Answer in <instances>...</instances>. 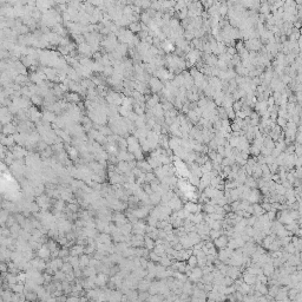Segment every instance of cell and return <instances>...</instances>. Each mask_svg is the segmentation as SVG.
Instances as JSON below:
<instances>
[{"label":"cell","mask_w":302,"mask_h":302,"mask_svg":"<svg viewBox=\"0 0 302 302\" xmlns=\"http://www.w3.org/2000/svg\"><path fill=\"white\" fill-rule=\"evenodd\" d=\"M215 207L216 206H214V204L206 203V204H204V207H203V210L206 211L207 214H212V212H215Z\"/></svg>","instance_id":"cell-22"},{"label":"cell","mask_w":302,"mask_h":302,"mask_svg":"<svg viewBox=\"0 0 302 302\" xmlns=\"http://www.w3.org/2000/svg\"><path fill=\"white\" fill-rule=\"evenodd\" d=\"M108 274H105V273H99L98 275L96 277V285L99 286V287H104L106 285V282H108Z\"/></svg>","instance_id":"cell-7"},{"label":"cell","mask_w":302,"mask_h":302,"mask_svg":"<svg viewBox=\"0 0 302 302\" xmlns=\"http://www.w3.org/2000/svg\"><path fill=\"white\" fill-rule=\"evenodd\" d=\"M202 277H203V269L201 267H194L191 269V274H190L189 279L194 282H198Z\"/></svg>","instance_id":"cell-1"},{"label":"cell","mask_w":302,"mask_h":302,"mask_svg":"<svg viewBox=\"0 0 302 302\" xmlns=\"http://www.w3.org/2000/svg\"><path fill=\"white\" fill-rule=\"evenodd\" d=\"M149 197H150V203L151 204H158V203L162 202V195L158 194V192H152Z\"/></svg>","instance_id":"cell-16"},{"label":"cell","mask_w":302,"mask_h":302,"mask_svg":"<svg viewBox=\"0 0 302 302\" xmlns=\"http://www.w3.org/2000/svg\"><path fill=\"white\" fill-rule=\"evenodd\" d=\"M112 220H113V222L117 223V226H122V224H124V223L128 222L126 218H125V215H123V214H121V212L115 214V216H112Z\"/></svg>","instance_id":"cell-11"},{"label":"cell","mask_w":302,"mask_h":302,"mask_svg":"<svg viewBox=\"0 0 302 302\" xmlns=\"http://www.w3.org/2000/svg\"><path fill=\"white\" fill-rule=\"evenodd\" d=\"M201 208H202L201 206H198V204H196V202H192V201L185 203V206H184V209L188 210V211L191 212V214L200 212V211H201Z\"/></svg>","instance_id":"cell-4"},{"label":"cell","mask_w":302,"mask_h":302,"mask_svg":"<svg viewBox=\"0 0 302 302\" xmlns=\"http://www.w3.org/2000/svg\"><path fill=\"white\" fill-rule=\"evenodd\" d=\"M279 290H280V288L275 285L274 287H271L269 290H268V295H270L271 297H274V296H276L277 295V293H279Z\"/></svg>","instance_id":"cell-27"},{"label":"cell","mask_w":302,"mask_h":302,"mask_svg":"<svg viewBox=\"0 0 302 302\" xmlns=\"http://www.w3.org/2000/svg\"><path fill=\"white\" fill-rule=\"evenodd\" d=\"M149 258H150L152 262H159V260H161V256L157 254V252H155V251H150V254H149Z\"/></svg>","instance_id":"cell-28"},{"label":"cell","mask_w":302,"mask_h":302,"mask_svg":"<svg viewBox=\"0 0 302 302\" xmlns=\"http://www.w3.org/2000/svg\"><path fill=\"white\" fill-rule=\"evenodd\" d=\"M300 224L302 226V218H300Z\"/></svg>","instance_id":"cell-40"},{"label":"cell","mask_w":302,"mask_h":302,"mask_svg":"<svg viewBox=\"0 0 302 302\" xmlns=\"http://www.w3.org/2000/svg\"><path fill=\"white\" fill-rule=\"evenodd\" d=\"M144 191H145V192H147V194L149 195V196H150V195H151V194L153 192V190H152V188H151V185H145V187H144Z\"/></svg>","instance_id":"cell-34"},{"label":"cell","mask_w":302,"mask_h":302,"mask_svg":"<svg viewBox=\"0 0 302 302\" xmlns=\"http://www.w3.org/2000/svg\"><path fill=\"white\" fill-rule=\"evenodd\" d=\"M60 269L65 273V274H69V273L73 271V267H72V265L70 263V262H64V265H63V267Z\"/></svg>","instance_id":"cell-21"},{"label":"cell","mask_w":302,"mask_h":302,"mask_svg":"<svg viewBox=\"0 0 302 302\" xmlns=\"http://www.w3.org/2000/svg\"><path fill=\"white\" fill-rule=\"evenodd\" d=\"M168 206L171 209H173V210H179V209H182V202H181V200L176 196V195H175V196L170 200V202H169Z\"/></svg>","instance_id":"cell-6"},{"label":"cell","mask_w":302,"mask_h":302,"mask_svg":"<svg viewBox=\"0 0 302 302\" xmlns=\"http://www.w3.org/2000/svg\"><path fill=\"white\" fill-rule=\"evenodd\" d=\"M38 257L44 258V260H47V258L51 257V250H50V248L47 247L46 243L42 246L40 249H38Z\"/></svg>","instance_id":"cell-3"},{"label":"cell","mask_w":302,"mask_h":302,"mask_svg":"<svg viewBox=\"0 0 302 302\" xmlns=\"http://www.w3.org/2000/svg\"><path fill=\"white\" fill-rule=\"evenodd\" d=\"M69 98H70L71 100H73V102H77L78 99H79V97H78V94H76V93H71Z\"/></svg>","instance_id":"cell-36"},{"label":"cell","mask_w":302,"mask_h":302,"mask_svg":"<svg viewBox=\"0 0 302 302\" xmlns=\"http://www.w3.org/2000/svg\"><path fill=\"white\" fill-rule=\"evenodd\" d=\"M188 263H189V266H191L192 268L194 267H196V265H198V258H197V256L196 255H191L190 257H189V260H188Z\"/></svg>","instance_id":"cell-24"},{"label":"cell","mask_w":302,"mask_h":302,"mask_svg":"<svg viewBox=\"0 0 302 302\" xmlns=\"http://www.w3.org/2000/svg\"><path fill=\"white\" fill-rule=\"evenodd\" d=\"M150 84H151V89L153 91H158L162 89V83L157 79V78H152V79L150 80Z\"/></svg>","instance_id":"cell-18"},{"label":"cell","mask_w":302,"mask_h":302,"mask_svg":"<svg viewBox=\"0 0 302 302\" xmlns=\"http://www.w3.org/2000/svg\"><path fill=\"white\" fill-rule=\"evenodd\" d=\"M227 275L228 276H230L231 279H234V280H236L237 277H238V275H240V270L236 268V266H232L231 268H228V273H227Z\"/></svg>","instance_id":"cell-15"},{"label":"cell","mask_w":302,"mask_h":302,"mask_svg":"<svg viewBox=\"0 0 302 302\" xmlns=\"http://www.w3.org/2000/svg\"><path fill=\"white\" fill-rule=\"evenodd\" d=\"M97 243H105V244H111V237L109 236V234L103 232L98 237H96Z\"/></svg>","instance_id":"cell-10"},{"label":"cell","mask_w":302,"mask_h":302,"mask_svg":"<svg viewBox=\"0 0 302 302\" xmlns=\"http://www.w3.org/2000/svg\"><path fill=\"white\" fill-rule=\"evenodd\" d=\"M250 153H251V155H254L255 157H257L258 155H261V149H260V148H257V147H255V145H254V147H252V148L250 149Z\"/></svg>","instance_id":"cell-31"},{"label":"cell","mask_w":302,"mask_h":302,"mask_svg":"<svg viewBox=\"0 0 302 302\" xmlns=\"http://www.w3.org/2000/svg\"><path fill=\"white\" fill-rule=\"evenodd\" d=\"M222 231L221 230H216V229H211L210 230V232H209V236L211 237V240H216V238H218L221 235H222Z\"/></svg>","instance_id":"cell-23"},{"label":"cell","mask_w":302,"mask_h":302,"mask_svg":"<svg viewBox=\"0 0 302 302\" xmlns=\"http://www.w3.org/2000/svg\"><path fill=\"white\" fill-rule=\"evenodd\" d=\"M209 226L211 229H216V230H221L222 228V221H218V220H212L210 223H209Z\"/></svg>","instance_id":"cell-20"},{"label":"cell","mask_w":302,"mask_h":302,"mask_svg":"<svg viewBox=\"0 0 302 302\" xmlns=\"http://www.w3.org/2000/svg\"><path fill=\"white\" fill-rule=\"evenodd\" d=\"M248 201L250 203H257L260 201V192H258V190H251L249 197H248Z\"/></svg>","instance_id":"cell-13"},{"label":"cell","mask_w":302,"mask_h":302,"mask_svg":"<svg viewBox=\"0 0 302 302\" xmlns=\"http://www.w3.org/2000/svg\"><path fill=\"white\" fill-rule=\"evenodd\" d=\"M144 246H145V248H147V249L152 250V249L155 248V246H156L155 240L147 235V236H145V238H144Z\"/></svg>","instance_id":"cell-14"},{"label":"cell","mask_w":302,"mask_h":302,"mask_svg":"<svg viewBox=\"0 0 302 302\" xmlns=\"http://www.w3.org/2000/svg\"><path fill=\"white\" fill-rule=\"evenodd\" d=\"M228 237L224 236V235H221L218 238L214 240V243H215V247L220 248V249H223V248H227L228 246Z\"/></svg>","instance_id":"cell-5"},{"label":"cell","mask_w":302,"mask_h":302,"mask_svg":"<svg viewBox=\"0 0 302 302\" xmlns=\"http://www.w3.org/2000/svg\"><path fill=\"white\" fill-rule=\"evenodd\" d=\"M243 280H244V282H246V283H248L249 286H252L256 282V275L250 274V273L246 271L244 274H243Z\"/></svg>","instance_id":"cell-9"},{"label":"cell","mask_w":302,"mask_h":302,"mask_svg":"<svg viewBox=\"0 0 302 302\" xmlns=\"http://www.w3.org/2000/svg\"><path fill=\"white\" fill-rule=\"evenodd\" d=\"M67 155H69L72 159H76V157L78 156V151H77L76 148L70 147V148H67Z\"/></svg>","instance_id":"cell-26"},{"label":"cell","mask_w":302,"mask_h":302,"mask_svg":"<svg viewBox=\"0 0 302 302\" xmlns=\"http://www.w3.org/2000/svg\"><path fill=\"white\" fill-rule=\"evenodd\" d=\"M79 263H80V268L82 269H85L87 266L90 263V256L87 254H83L79 256Z\"/></svg>","instance_id":"cell-12"},{"label":"cell","mask_w":302,"mask_h":302,"mask_svg":"<svg viewBox=\"0 0 302 302\" xmlns=\"http://www.w3.org/2000/svg\"><path fill=\"white\" fill-rule=\"evenodd\" d=\"M148 297H149V296H148L147 294H142V293L139 294V299H141V300H145V299H148Z\"/></svg>","instance_id":"cell-39"},{"label":"cell","mask_w":302,"mask_h":302,"mask_svg":"<svg viewBox=\"0 0 302 302\" xmlns=\"http://www.w3.org/2000/svg\"><path fill=\"white\" fill-rule=\"evenodd\" d=\"M285 247H286V251H288L289 254H293L294 251H296V248H295L294 243H288V244L285 246Z\"/></svg>","instance_id":"cell-29"},{"label":"cell","mask_w":302,"mask_h":302,"mask_svg":"<svg viewBox=\"0 0 302 302\" xmlns=\"http://www.w3.org/2000/svg\"><path fill=\"white\" fill-rule=\"evenodd\" d=\"M277 122H279V125L280 126H286V119L283 118V117H280Z\"/></svg>","instance_id":"cell-37"},{"label":"cell","mask_w":302,"mask_h":302,"mask_svg":"<svg viewBox=\"0 0 302 302\" xmlns=\"http://www.w3.org/2000/svg\"><path fill=\"white\" fill-rule=\"evenodd\" d=\"M297 142L300 143V144H302V132L300 131L299 132V136H297Z\"/></svg>","instance_id":"cell-38"},{"label":"cell","mask_w":302,"mask_h":302,"mask_svg":"<svg viewBox=\"0 0 302 302\" xmlns=\"http://www.w3.org/2000/svg\"><path fill=\"white\" fill-rule=\"evenodd\" d=\"M263 212H265L263 207H262V206H258L257 203H255V204H254V215L258 217V216H261V215H263Z\"/></svg>","instance_id":"cell-19"},{"label":"cell","mask_w":302,"mask_h":302,"mask_svg":"<svg viewBox=\"0 0 302 302\" xmlns=\"http://www.w3.org/2000/svg\"><path fill=\"white\" fill-rule=\"evenodd\" d=\"M25 285L24 282H18V283H14L12 286H9V289H11L13 293H17V294H24L25 291Z\"/></svg>","instance_id":"cell-8"},{"label":"cell","mask_w":302,"mask_h":302,"mask_svg":"<svg viewBox=\"0 0 302 302\" xmlns=\"http://www.w3.org/2000/svg\"><path fill=\"white\" fill-rule=\"evenodd\" d=\"M97 274V269L94 267H86L83 269V276L89 277V276H94Z\"/></svg>","instance_id":"cell-17"},{"label":"cell","mask_w":302,"mask_h":302,"mask_svg":"<svg viewBox=\"0 0 302 302\" xmlns=\"http://www.w3.org/2000/svg\"><path fill=\"white\" fill-rule=\"evenodd\" d=\"M164 50L165 51H172L173 50V46H172V44H169V43H167L164 45Z\"/></svg>","instance_id":"cell-35"},{"label":"cell","mask_w":302,"mask_h":302,"mask_svg":"<svg viewBox=\"0 0 302 302\" xmlns=\"http://www.w3.org/2000/svg\"><path fill=\"white\" fill-rule=\"evenodd\" d=\"M54 279L56 280H66V274L62 269L57 270V271H54Z\"/></svg>","instance_id":"cell-25"},{"label":"cell","mask_w":302,"mask_h":302,"mask_svg":"<svg viewBox=\"0 0 302 302\" xmlns=\"http://www.w3.org/2000/svg\"><path fill=\"white\" fill-rule=\"evenodd\" d=\"M44 192V187L43 185H39L37 188H34V194L38 195V196H40V195Z\"/></svg>","instance_id":"cell-33"},{"label":"cell","mask_w":302,"mask_h":302,"mask_svg":"<svg viewBox=\"0 0 302 302\" xmlns=\"http://www.w3.org/2000/svg\"><path fill=\"white\" fill-rule=\"evenodd\" d=\"M14 132V128L12 125H9V124H7L5 128H4V133H6V135H9V133H13Z\"/></svg>","instance_id":"cell-30"},{"label":"cell","mask_w":302,"mask_h":302,"mask_svg":"<svg viewBox=\"0 0 302 302\" xmlns=\"http://www.w3.org/2000/svg\"><path fill=\"white\" fill-rule=\"evenodd\" d=\"M67 208H69L70 211H72V212H77L78 211V206L76 203H69V204H67Z\"/></svg>","instance_id":"cell-32"},{"label":"cell","mask_w":302,"mask_h":302,"mask_svg":"<svg viewBox=\"0 0 302 302\" xmlns=\"http://www.w3.org/2000/svg\"><path fill=\"white\" fill-rule=\"evenodd\" d=\"M149 211H150V207H143V208H136V209H133L131 212L133 214V215L137 217L138 220H141V218H144V217H147V215L149 214Z\"/></svg>","instance_id":"cell-2"}]
</instances>
